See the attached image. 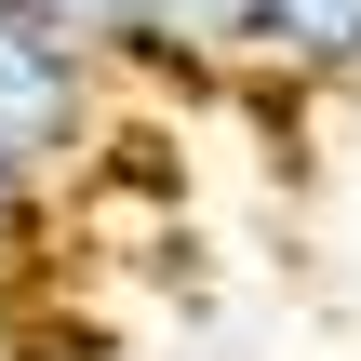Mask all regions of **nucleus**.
I'll list each match as a JSON object with an SVG mask.
<instances>
[{
    "mask_svg": "<svg viewBox=\"0 0 361 361\" xmlns=\"http://www.w3.org/2000/svg\"><path fill=\"white\" fill-rule=\"evenodd\" d=\"M107 147V54H80L67 27L0 0V161H27L40 188L80 174Z\"/></svg>",
    "mask_w": 361,
    "mask_h": 361,
    "instance_id": "nucleus-1",
    "label": "nucleus"
},
{
    "mask_svg": "<svg viewBox=\"0 0 361 361\" xmlns=\"http://www.w3.org/2000/svg\"><path fill=\"white\" fill-rule=\"evenodd\" d=\"M241 67L308 94V107H348L361 94V0H255L241 13Z\"/></svg>",
    "mask_w": 361,
    "mask_h": 361,
    "instance_id": "nucleus-2",
    "label": "nucleus"
},
{
    "mask_svg": "<svg viewBox=\"0 0 361 361\" xmlns=\"http://www.w3.org/2000/svg\"><path fill=\"white\" fill-rule=\"evenodd\" d=\"M241 13H255V0H134V54H121V67L201 94V80L241 67Z\"/></svg>",
    "mask_w": 361,
    "mask_h": 361,
    "instance_id": "nucleus-3",
    "label": "nucleus"
},
{
    "mask_svg": "<svg viewBox=\"0 0 361 361\" xmlns=\"http://www.w3.org/2000/svg\"><path fill=\"white\" fill-rule=\"evenodd\" d=\"M13 13H40V27H67V40H80V54H107V67L134 54V0H13Z\"/></svg>",
    "mask_w": 361,
    "mask_h": 361,
    "instance_id": "nucleus-4",
    "label": "nucleus"
},
{
    "mask_svg": "<svg viewBox=\"0 0 361 361\" xmlns=\"http://www.w3.org/2000/svg\"><path fill=\"white\" fill-rule=\"evenodd\" d=\"M27 214H40V174H27V161H0V241H27Z\"/></svg>",
    "mask_w": 361,
    "mask_h": 361,
    "instance_id": "nucleus-5",
    "label": "nucleus"
}]
</instances>
